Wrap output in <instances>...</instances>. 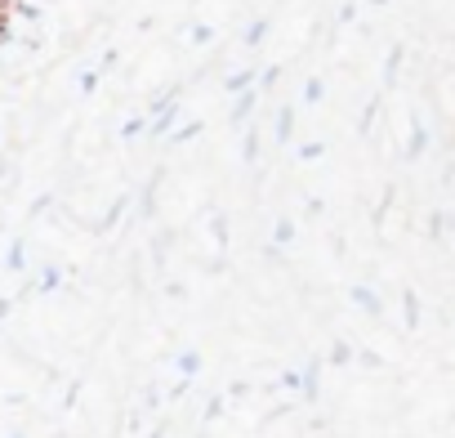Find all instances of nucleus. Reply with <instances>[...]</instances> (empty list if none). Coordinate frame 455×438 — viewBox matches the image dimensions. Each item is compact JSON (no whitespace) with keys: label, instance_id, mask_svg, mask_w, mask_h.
<instances>
[{"label":"nucleus","instance_id":"1","mask_svg":"<svg viewBox=\"0 0 455 438\" xmlns=\"http://www.w3.org/2000/svg\"><path fill=\"white\" fill-rule=\"evenodd\" d=\"M291 126H295V117H291V112H282V117H277V139H282V143L291 139Z\"/></svg>","mask_w":455,"mask_h":438}]
</instances>
